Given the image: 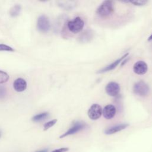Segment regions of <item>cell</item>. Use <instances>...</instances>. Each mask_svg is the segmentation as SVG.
Here are the masks:
<instances>
[{
  "label": "cell",
  "instance_id": "9",
  "mask_svg": "<svg viewBox=\"0 0 152 152\" xmlns=\"http://www.w3.org/2000/svg\"><path fill=\"white\" fill-rule=\"evenodd\" d=\"M129 55V53H125L123 56H122L121 58H119V59H118L117 60L115 61L114 62H113L112 63H111L110 64L106 66L105 67L103 68L102 69H101L100 70L98 71L97 72V73H104V72H108L109 71H111V70H113L124 59L126 58L128 55Z\"/></svg>",
  "mask_w": 152,
  "mask_h": 152
},
{
  "label": "cell",
  "instance_id": "21",
  "mask_svg": "<svg viewBox=\"0 0 152 152\" xmlns=\"http://www.w3.org/2000/svg\"><path fill=\"white\" fill-rule=\"evenodd\" d=\"M35 152H48V149H43V150H37Z\"/></svg>",
  "mask_w": 152,
  "mask_h": 152
},
{
  "label": "cell",
  "instance_id": "22",
  "mask_svg": "<svg viewBox=\"0 0 152 152\" xmlns=\"http://www.w3.org/2000/svg\"><path fill=\"white\" fill-rule=\"evenodd\" d=\"M148 41H150V40H152V34L148 37Z\"/></svg>",
  "mask_w": 152,
  "mask_h": 152
},
{
  "label": "cell",
  "instance_id": "20",
  "mask_svg": "<svg viewBox=\"0 0 152 152\" xmlns=\"http://www.w3.org/2000/svg\"><path fill=\"white\" fill-rule=\"evenodd\" d=\"M68 150H69L68 148H67V147H62V148H60L53 150L51 152H66V151H67Z\"/></svg>",
  "mask_w": 152,
  "mask_h": 152
},
{
  "label": "cell",
  "instance_id": "12",
  "mask_svg": "<svg viewBox=\"0 0 152 152\" xmlns=\"http://www.w3.org/2000/svg\"><path fill=\"white\" fill-rule=\"evenodd\" d=\"M129 125L128 124H118L115 126H113L112 127L109 128L108 129H106L104 131L105 134L107 135H111V134H113L115 133H116L118 132H119L124 129H125L126 128L128 127Z\"/></svg>",
  "mask_w": 152,
  "mask_h": 152
},
{
  "label": "cell",
  "instance_id": "23",
  "mask_svg": "<svg viewBox=\"0 0 152 152\" xmlns=\"http://www.w3.org/2000/svg\"><path fill=\"white\" fill-rule=\"evenodd\" d=\"M1 131H0V137H1Z\"/></svg>",
  "mask_w": 152,
  "mask_h": 152
},
{
  "label": "cell",
  "instance_id": "2",
  "mask_svg": "<svg viewBox=\"0 0 152 152\" xmlns=\"http://www.w3.org/2000/svg\"><path fill=\"white\" fill-rule=\"evenodd\" d=\"M84 26V21L80 17H77L67 23V27L68 30L75 34L80 33L83 30Z\"/></svg>",
  "mask_w": 152,
  "mask_h": 152
},
{
  "label": "cell",
  "instance_id": "18",
  "mask_svg": "<svg viewBox=\"0 0 152 152\" xmlns=\"http://www.w3.org/2000/svg\"><path fill=\"white\" fill-rule=\"evenodd\" d=\"M129 2L136 6H143L145 5L148 2V1H129Z\"/></svg>",
  "mask_w": 152,
  "mask_h": 152
},
{
  "label": "cell",
  "instance_id": "1",
  "mask_svg": "<svg viewBox=\"0 0 152 152\" xmlns=\"http://www.w3.org/2000/svg\"><path fill=\"white\" fill-rule=\"evenodd\" d=\"M114 4L112 1H104L97 8V14L102 18H106L113 14Z\"/></svg>",
  "mask_w": 152,
  "mask_h": 152
},
{
  "label": "cell",
  "instance_id": "7",
  "mask_svg": "<svg viewBox=\"0 0 152 152\" xmlns=\"http://www.w3.org/2000/svg\"><path fill=\"white\" fill-rule=\"evenodd\" d=\"M85 127H86V124L84 122H77L74 123V125L67 131H66L64 134L61 135L59 137V138H62L66 136L74 134L80 131L81 130L83 129Z\"/></svg>",
  "mask_w": 152,
  "mask_h": 152
},
{
  "label": "cell",
  "instance_id": "13",
  "mask_svg": "<svg viewBox=\"0 0 152 152\" xmlns=\"http://www.w3.org/2000/svg\"><path fill=\"white\" fill-rule=\"evenodd\" d=\"M49 116V113L48 112H42L40 113L39 114H37L34 115L32 118V121L34 122H41L45 119H46Z\"/></svg>",
  "mask_w": 152,
  "mask_h": 152
},
{
  "label": "cell",
  "instance_id": "15",
  "mask_svg": "<svg viewBox=\"0 0 152 152\" xmlns=\"http://www.w3.org/2000/svg\"><path fill=\"white\" fill-rule=\"evenodd\" d=\"M9 79V75L4 71L0 70V84L6 83Z\"/></svg>",
  "mask_w": 152,
  "mask_h": 152
},
{
  "label": "cell",
  "instance_id": "17",
  "mask_svg": "<svg viewBox=\"0 0 152 152\" xmlns=\"http://www.w3.org/2000/svg\"><path fill=\"white\" fill-rule=\"evenodd\" d=\"M0 51H8V52H14V49L10 47V46H8L7 45L4 44H0Z\"/></svg>",
  "mask_w": 152,
  "mask_h": 152
},
{
  "label": "cell",
  "instance_id": "14",
  "mask_svg": "<svg viewBox=\"0 0 152 152\" xmlns=\"http://www.w3.org/2000/svg\"><path fill=\"white\" fill-rule=\"evenodd\" d=\"M21 7L20 5L16 4L14 5L10 10V15L12 17H17L21 11Z\"/></svg>",
  "mask_w": 152,
  "mask_h": 152
},
{
  "label": "cell",
  "instance_id": "16",
  "mask_svg": "<svg viewBox=\"0 0 152 152\" xmlns=\"http://www.w3.org/2000/svg\"><path fill=\"white\" fill-rule=\"evenodd\" d=\"M57 122V119H52L46 123H45L43 125V130L44 131H46L48 129H49L50 128H51L52 126H53Z\"/></svg>",
  "mask_w": 152,
  "mask_h": 152
},
{
  "label": "cell",
  "instance_id": "5",
  "mask_svg": "<svg viewBox=\"0 0 152 152\" xmlns=\"http://www.w3.org/2000/svg\"><path fill=\"white\" fill-rule=\"evenodd\" d=\"M37 26L38 30L41 32H48L50 28V24L48 18L45 15H40L37 20Z\"/></svg>",
  "mask_w": 152,
  "mask_h": 152
},
{
  "label": "cell",
  "instance_id": "6",
  "mask_svg": "<svg viewBox=\"0 0 152 152\" xmlns=\"http://www.w3.org/2000/svg\"><path fill=\"white\" fill-rule=\"evenodd\" d=\"M106 93L111 97L117 96L120 92V86L118 83L110 81L105 87Z\"/></svg>",
  "mask_w": 152,
  "mask_h": 152
},
{
  "label": "cell",
  "instance_id": "19",
  "mask_svg": "<svg viewBox=\"0 0 152 152\" xmlns=\"http://www.w3.org/2000/svg\"><path fill=\"white\" fill-rule=\"evenodd\" d=\"M6 94H7L6 88L2 86H0V99H4Z\"/></svg>",
  "mask_w": 152,
  "mask_h": 152
},
{
  "label": "cell",
  "instance_id": "4",
  "mask_svg": "<svg viewBox=\"0 0 152 152\" xmlns=\"http://www.w3.org/2000/svg\"><path fill=\"white\" fill-rule=\"evenodd\" d=\"M87 115L90 119L97 120L102 115V108L99 104L94 103L88 109Z\"/></svg>",
  "mask_w": 152,
  "mask_h": 152
},
{
  "label": "cell",
  "instance_id": "3",
  "mask_svg": "<svg viewBox=\"0 0 152 152\" xmlns=\"http://www.w3.org/2000/svg\"><path fill=\"white\" fill-rule=\"evenodd\" d=\"M134 93L141 97H144L148 95L150 91L148 86L143 81H139L137 82L133 86Z\"/></svg>",
  "mask_w": 152,
  "mask_h": 152
},
{
  "label": "cell",
  "instance_id": "8",
  "mask_svg": "<svg viewBox=\"0 0 152 152\" xmlns=\"http://www.w3.org/2000/svg\"><path fill=\"white\" fill-rule=\"evenodd\" d=\"M148 70V66L145 62L138 61L136 62L133 66L134 72L138 75H144Z\"/></svg>",
  "mask_w": 152,
  "mask_h": 152
},
{
  "label": "cell",
  "instance_id": "11",
  "mask_svg": "<svg viewBox=\"0 0 152 152\" xmlns=\"http://www.w3.org/2000/svg\"><path fill=\"white\" fill-rule=\"evenodd\" d=\"M13 87L17 92H22L27 88V83L26 80L22 78L16 79L13 83Z\"/></svg>",
  "mask_w": 152,
  "mask_h": 152
},
{
  "label": "cell",
  "instance_id": "10",
  "mask_svg": "<svg viewBox=\"0 0 152 152\" xmlns=\"http://www.w3.org/2000/svg\"><path fill=\"white\" fill-rule=\"evenodd\" d=\"M116 107L113 104H107L102 109V115L106 119H112L116 114Z\"/></svg>",
  "mask_w": 152,
  "mask_h": 152
}]
</instances>
